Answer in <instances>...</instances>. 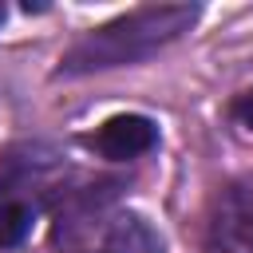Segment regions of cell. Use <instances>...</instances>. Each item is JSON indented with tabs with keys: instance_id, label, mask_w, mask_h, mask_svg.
<instances>
[{
	"instance_id": "6da1fadb",
	"label": "cell",
	"mask_w": 253,
	"mask_h": 253,
	"mask_svg": "<svg viewBox=\"0 0 253 253\" xmlns=\"http://www.w3.org/2000/svg\"><path fill=\"white\" fill-rule=\"evenodd\" d=\"M198 4H138L91 32H83L55 63V79H83L111 67H134L182 40L198 24Z\"/></svg>"
},
{
	"instance_id": "7a4b0ae2",
	"label": "cell",
	"mask_w": 253,
	"mask_h": 253,
	"mask_svg": "<svg viewBox=\"0 0 253 253\" xmlns=\"http://www.w3.org/2000/svg\"><path fill=\"white\" fill-rule=\"evenodd\" d=\"M210 245L213 253H253V178H241L217 194Z\"/></svg>"
},
{
	"instance_id": "3957f363",
	"label": "cell",
	"mask_w": 253,
	"mask_h": 253,
	"mask_svg": "<svg viewBox=\"0 0 253 253\" xmlns=\"http://www.w3.org/2000/svg\"><path fill=\"white\" fill-rule=\"evenodd\" d=\"M83 142L107 162H130V158H142L158 146V123L146 115H111Z\"/></svg>"
},
{
	"instance_id": "277c9868",
	"label": "cell",
	"mask_w": 253,
	"mask_h": 253,
	"mask_svg": "<svg viewBox=\"0 0 253 253\" xmlns=\"http://www.w3.org/2000/svg\"><path fill=\"white\" fill-rule=\"evenodd\" d=\"M32 225H36V202L16 198V194H0V249L24 245Z\"/></svg>"
},
{
	"instance_id": "5b68a950",
	"label": "cell",
	"mask_w": 253,
	"mask_h": 253,
	"mask_svg": "<svg viewBox=\"0 0 253 253\" xmlns=\"http://www.w3.org/2000/svg\"><path fill=\"white\" fill-rule=\"evenodd\" d=\"M229 119H237L245 130H253V91H241V95L229 103Z\"/></svg>"
},
{
	"instance_id": "8992f818",
	"label": "cell",
	"mask_w": 253,
	"mask_h": 253,
	"mask_svg": "<svg viewBox=\"0 0 253 253\" xmlns=\"http://www.w3.org/2000/svg\"><path fill=\"white\" fill-rule=\"evenodd\" d=\"M4 16H8V8H4V4H0V24H4Z\"/></svg>"
},
{
	"instance_id": "52a82bcc",
	"label": "cell",
	"mask_w": 253,
	"mask_h": 253,
	"mask_svg": "<svg viewBox=\"0 0 253 253\" xmlns=\"http://www.w3.org/2000/svg\"><path fill=\"white\" fill-rule=\"evenodd\" d=\"M103 253H107V249H103Z\"/></svg>"
}]
</instances>
